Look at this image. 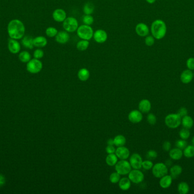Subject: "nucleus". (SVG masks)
<instances>
[{
	"label": "nucleus",
	"mask_w": 194,
	"mask_h": 194,
	"mask_svg": "<svg viewBox=\"0 0 194 194\" xmlns=\"http://www.w3.org/2000/svg\"><path fill=\"white\" fill-rule=\"evenodd\" d=\"M25 32V27L20 20H12L7 26V32L10 38L20 39L22 38Z\"/></svg>",
	"instance_id": "obj_1"
},
{
	"label": "nucleus",
	"mask_w": 194,
	"mask_h": 194,
	"mask_svg": "<svg viewBox=\"0 0 194 194\" xmlns=\"http://www.w3.org/2000/svg\"><path fill=\"white\" fill-rule=\"evenodd\" d=\"M166 25L162 20H155L152 23L151 32L152 36L155 39H162L166 35Z\"/></svg>",
	"instance_id": "obj_2"
},
{
	"label": "nucleus",
	"mask_w": 194,
	"mask_h": 194,
	"mask_svg": "<svg viewBox=\"0 0 194 194\" xmlns=\"http://www.w3.org/2000/svg\"><path fill=\"white\" fill-rule=\"evenodd\" d=\"M76 32L78 36L81 39L89 41L93 37L94 31L93 28L89 25L84 24L78 26Z\"/></svg>",
	"instance_id": "obj_3"
},
{
	"label": "nucleus",
	"mask_w": 194,
	"mask_h": 194,
	"mask_svg": "<svg viewBox=\"0 0 194 194\" xmlns=\"http://www.w3.org/2000/svg\"><path fill=\"white\" fill-rule=\"evenodd\" d=\"M182 118L177 113H172L167 115L165 119L166 125L169 128L175 129L181 125Z\"/></svg>",
	"instance_id": "obj_4"
},
{
	"label": "nucleus",
	"mask_w": 194,
	"mask_h": 194,
	"mask_svg": "<svg viewBox=\"0 0 194 194\" xmlns=\"http://www.w3.org/2000/svg\"><path fill=\"white\" fill-rule=\"evenodd\" d=\"M63 28L68 32H73L77 31L78 27V22L77 19L73 17H67L62 24Z\"/></svg>",
	"instance_id": "obj_5"
},
{
	"label": "nucleus",
	"mask_w": 194,
	"mask_h": 194,
	"mask_svg": "<svg viewBox=\"0 0 194 194\" xmlns=\"http://www.w3.org/2000/svg\"><path fill=\"white\" fill-rule=\"evenodd\" d=\"M152 174L155 178H161L168 174V167L165 163H157L152 167Z\"/></svg>",
	"instance_id": "obj_6"
},
{
	"label": "nucleus",
	"mask_w": 194,
	"mask_h": 194,
	"mask_svg": "<svg viewBox=\"0 0 194 194\" xmlns=\"http://www.w3.org/2000/svg\"><path fill=\"white\" fill-rule=\"evenodd\" d=\"M26 68L27 70L31 74H38L42 70V63L39 59H32L27 62Z\"/></svg>",
	"instance_id": "obj_7"
},
{
	"label": "nucleus",
	"mask_w": 194,
	"mask_h": 194,
	"mask_svg": "<svg viewBox=\"0 0 194 194\" xmlns=\"http://www.w3.org/2000/svg\"><path fill=\"white\" fill-rule=\"evenodd\" d=\"M115 170L120 175L128 174L131 170V166L129 162L125 160H121L115 165Z\"/></svg>",
	"instance_id": "obj_8"
},
{
	"label": "nucleus",
	"mask_w": 194,
	"mask_h": 194,
	"mask_svg": "<svg viewBox=\"0 0 194 194\" xmlns=\"http://www.w3.org/2000/svg\"><path fill=\"white\" fill-rule=\"evenodd\" d=\"M128 178L131 182L138 184L141 183L144 179V175L139 169H134L131 170L128 174Z\"/></svg>",
	"instance_id": "obj_9"
},
{
	"label": "nucleus",
	"mask_w": 194,
	"mask_h": 194,
	"mask_svg": "<svg viewBox=\"0 0 194 194\" xmlns=\"http://www.w3.org/2000/svg\"><path fill=\"white\" fill-rule=\"evenodd\" d=\"M142 159L137 153H134L129 159V163L134 169H140L142 167Z\"/></svg>",
	"instance_id": "obj_10"
},
{
	"label": "nucleus",
	"mask_w": 194,
	"mask_h": 194,
	"mask_svg": "<svg viewBox=\"0 0 194 194\" xmlns=\"http://www.w3.org/2000/svg\"><path fill=\"white\" fill-rule=\"evenodd\" d=\"M93 38L97 43H104V42H106L108 38V35L105 30L98 29L94 32Z\"/></svg>",
	"instance_id": "obj_11"
},
{
	"label": "nucleus",
	"mask_w": 194,
	"mask_h": 194,
	"mask_svg": "<svg viewBox=\"0 0 194 194\" xmlns=\"http://www.w3.org/2000/svg\"><path fill=\"white\" fill-rule=\"evenodd\" d=\"M52 17L56 22H63L67 18V13L62 9H56L52 13Z\"/></svg>",
	"instance_id": "obj_12"
},
{
	"label": "nucleus",
	"mask_w": 194,
	"mask_h": 194,
	"mask_svg": "<svg viewBox=\"0 0 194 194\" xmlns=\"http://www.w3.org/2000/svg\"><path fill=\"white\" fill-rule=\"evenodd\" d=\"M135 32L138 36L144 37L149 34V27L144 23H139L136 25Z\"/></svg>",
	"instance_id": "obj_13"
},
{
	"label": "nucleus",
	"mask_w": 194,
	"mask_h": 194,
	"mask_svg": "<svg viewBox=\"0 0 194 194\" xmlns=\"http://www.w3.org/2000/svg\"><path fill=\"white\" fill-rule=\"evenodd\" d=\"M55 38L56 42L63 45L67 43L69 41L70 36L69 34V32L65 30L58 32Z\"/></svg>",
	"instance_id": "obj_14"
},
{
	"label": "nucleus",
	"mask_w": 194,
	"mask_h": 194,
	"mask_svg": "<svg viewBox=\"0 0 194 194\" xmlns=\"http://www.w3.org/2000/svg\"><path fill=\"white\" fill-rule=\"evenodd\" d=\"M129 154L130 153L128 149L124 146L118 147L115 150V154L117 155V157L121 160L127 159L129 157Z\"/></svg>",
	"instance_id": "obj_15"
},
{
	"label": "nucleus",
	"mask_w": 194,
	"mask_h": 194,
	"mask_svg": "<svg viewBox=\"0 0 194 194\" xmlns=\"http://www.w3.org/2000/svg\"><path fill=\"white\" fill-rule=\"evenodd\" d=\"M128 119L132 123L137 124L142 121V113L140 110H132L128 114Z\"/></svg>",
	"instance_id": "obj_16"
},
{
	"label": "nucleus",
	"mask_w": 194,
	"mask_h": 194,
	"mask_svg": "<svg viewBox=\"0 0 194 194\" xmlns=\"http://www.w3.org/2000/svg\"><path fill=\"white\" fill-rule=\"evenodd\" d=\"M194 74L190 70H186L182 72L180 79L183 84H188L192 80Z\"/></svg>",
	"instance_id": "obj_17"
},
{
	"label": "nucleus",
	"mask_w": 194,
	"mask_h": 194,
	"mask_svg": "<svg viewBox=\"0 0 194 194\" xmlns=\"http://www.w3.org/2000/svg\"><path fill=\"white\" fill-rule=\"evenodd\" d=\"M8 49L10 52L13 54H17L21 50V45L20 43L16 39H11L8 42Z\"/></svg>",
	"instance_id": "obj_18"
},
{
	"label": "nucleus",
	"mask_w": 194,
	"mask_h": 194,
	"mask_svg": "<svg viewBox=\"0 0 194 194\" xmlns=\"http://www.w3.org/2000/svg\"><path fill=\"white\" fill-rule=\"evenodd\" d=\"M173 182V178L171 175H165L164 177L160 178L159 181V186L162 188H168L171 186Z\"/></svg>",
	"instance_id": "obj_19"
},
{
	"label": "nucleus",
	"mask_w": 194,
	"mask_h": 194,
	"mask_svg": "<svg viewBox=\"0 0 194 194\" xmlns=\"http://www.w3.org/2000/svg\"><path fill=\"white\" fill-rule=\"evenodd\" d=\"M151 103L150 101L147 99H144L140 101L139 104V109L142 113H147L149 112L151 109Z\"/></svg>",
	"instance_id": "obj_20"
},
{
	"label": "nucleus",
	"mask_w": 194,
	"mask_h": 194,
	"mask_svg": "<svg viewBox=\"0 0 194 194\" xmlns=\"http://www.w3.org/2000/svg\"><path fill=\"white\" fill-rule=\"evenodd\" d=\"M183 155V151L181 149H179L178 148H175L174 149H172L169 151V156L170 158L178 161L182 158Z\"/></svg>",
	"instance_id": "obj_21"
},
{
	"label": "nucleus",
	"mask_w": 194,
	"mask_h": 194,
	"mask_svg": "<svg viewBox=\"0 0 194 194\" xmlns=\"http://www.w3.org/2000/svg\"><path fill=\"white\" fill-rule=\"evenodd\" d=\"M47 39L43 36H38L33 39L34 46L36 47H44L47 45Z\"/></svg>",
	"instance_id": "obj_22"
},
{
	"label": "nucleus",
	"mask_w": 194,
	"mask_h": 194,
	"mask_svg": "<svg viewBox=\"0 0 194 194\" xmlns=\"http://www.w3.org/2000/svg\"><path fill=\"white\" fill-rule=\"evenodd\" d=\"M77 76L81 81H87L90 78V72L86 68H81L78 72Z\"/></svg>",
	"instance_id": "obj_23"
},
{
	"label": "nucleus",
	"mask_w": 194,
	"mask_h": 194,
	"mask_svg": "<svg viewBox=\"0 0 194 194\" xmlns=\"http://www.w3.org/2000/svg\"><path fill=\"white\" fill-rule=\"evenodd\" d=\"M194 120L190 116L186 115L182 118L181 124L183 128L187 129H191L194 125Z\"/></svg>",
	"instance_id": "obj_24"
},
{
	"label": "nucleus",
	"mask_w": 194,
	"mask_h": 194,
	"mask_svg": "<svg viewBox=\"0 0 194 194\" xmlns=\"http://www.w3.org/2000/svg\"><path fill=\"white\" fill-rule=\"evenodd\" d=\"M131 186V181L129 178H123L120 179L119 182V187L123 191H127L129 190Z\"/></svg>",
	"instance_id": "obj_25"
},
{
	"label": "nucleus",
	"mask_w": 194,
	"mask_h": 194,
	"mask_svg": "<svg viewBox=\"0 0 194 194\" xmlns=\"http://www.w3.org/2000/svg\"><path fill=\"white\" fill-rule=\"evenodd\" d=\"M170 175L173 178H177L182 172V168L180 165H176L172 166L170 170Z\"/></svg>",
	"instance_id": "obj_26"
},
{
	"label": "nucleus",
	"mask_w": 194,
	"mask_h": 194,
	"mask_svg": "<svg viewBox=\"0 0 194 194\" xmlns=\"http://www.w3.org/2000/svg\"><path fill=\"white\" fill-rule=\"evenodd\" d=\"M33 39L31 36H26L23 38L22 39V44L25 47L29 49H32L34 47V43H33Z\"/></svg>",
	"instance_id": "obj_27"
},
{
	"label": "nucleus",
	"mask_w": 194,
	"mask_h": 194,
	"mask_svg": "<svg viewBox=\"0 0 194 194\" xmlns=\"http://www.w3.org/2000/svg\"><path fill=\"white\" fill-rule=\"evenodd\" d=\"M190 191L189 185L185 182H182L178 186V192L180 194H187Z\"/></svg>",
	"instance_id": "obj_28"
},
{
	"label": "nucleus",
	"mask_w": 194,
	"mask_h": 194,
	"mask_svg": "<svg viewBox=\"0 0 194 194\" xmlns=\"http://www.w3.org/2000/svg\"><path fill=\"white\" fill-rule=\"evenodd\" d=\"M90 43L89 41L84 40V39H81V41H78L76 45V47L78 50L80 51H84L86 50L89 46Z\"/></svg>",
	"instance_id": "obj_29"
},
{
	"label": "nucleus",
	"mask_w": 194,
	"mask_h": 194,
	"mask_svg": "<svg viewBox=\"0 0 194 194\" xmlns=\"http://www.w3.org/2000/svg\"><path fill=\"white\" fill-rule=\"evenodd\" d=\"M118 157L115 154H109L106 158V163L110 166H115L118 162Z\"/></svg>",
	"instance_id": "obj_30"
},
{
	"label": "nucleus",
	"mask_w": 194,
	"mask_h": 194,
	"mask_svg": "<svg viewBox=\"0 0 194 194\" xmlns=\"http://www.w3.org/2000/svg\"><path fill=\"white\" fill-rule=\"evenodd\" d=\"M183 155L187 158H191L194 157V146L187 145L183 149Z\"/></svg>",
	"instance_id": "obj_31"
},
{
	"label": "nucleus",
	"mask_w": 194,
	"mask_h": 194,
	"mask_svg": "<svg viewBox=\"0 0 194 194\" xmlns=\"http://www.w3.org/2000/svg\"><path fill=\"white\" fill-rule=\"evenodd\" d=\"M113 143L117 147L123 146L126 143V138L123 135H118L113 138Z\"/></svg>",
	"instance_id": "obj_32"
},
{
	"label": "nucleus",
	"mask_w": 194,
	"mask_h": 194,
	"mask_svg": "<svg viewBox=\"0 0 194 194\" xmlns=\"http://www.w3.org/2000/svg\"><path fill=\"white\" fill-rule=\"evenodd\" d=\"M94 5L91 2H87L85 3L83 7V12L86 15H91L94 12Z\"/></svg>",
	"instance_id": "obj_33"
},
{
	"label": "nucleus",
	"mask_w": 194,
	"mask_h": 194,
	"mask_svg": "<svg viewBox=\"0 0 194 194\" xmlns=\"http://www.w3.org/2000/svg\"><path fill=\"white\" fill-rule=\"evenodd\" d=\"M19 58L21 61L23 63H27L31 60V55L29 52L25 51L21 52L19 55Z\"/></svg>",
	"instance_id": "obj_34"
},
{
	"label": "nucleus",
	"mask_w": 194,
	"mask_h": 194,
	"mask_svg": "<svg viewBox=\"0 0 194 194\" xmlns=\"http://www.w3.org/2000/svg\"><path fill=\"white\" fill-rule=\"evenodd\" d=\"M58 32V30L54 27H49L45 30L46 35L49 38L55 37Z\"/></svg>",
	"instance_id": "obj_35"
},
{
	"label": "nucleus",
	"mask_w": 194,
	"mask_h": 194,
	"mask_svg": "<svg viewBox=\"0 0 194 194\" xmlns=\"http://www.w3.org/2000/svg\"><path fill=\"white\" fill-rule=\"evenodd\" d=\"M179 137H180V138L181 139L186 140V139H188L190 137V132L189 131L188 129L183 128V129H182L179 131Z\"/></svg>",
	"instance_id": "obj_36"
},
{
	"label": "nucleus",
	"mask_w": 194,
	"mask_h": 194,
	"mask_svg": "<svg viewBox=\"0 0 194 194\" xmlns=\"http://www.w3.org/2000/svg\"><path fill=\"white\" fill-rule=\"evenodd\" d=\"M82 22L85 25L91 26L94 22V18L91 15H85L82 18Z\"/></svg>",
	"instance_id": "obj_37"
},
{
	"label": "nucleus",
	"mask_w": 194,
	"mask_h": 194,
	"mask_svg": "<svg viewBox=\"0 0 194 194\" xmlns=\"http://www.w3.org/2000/svg\"><path fill=\"white\" fill-rule=\"evenodd\" d=\"M120 179V175L117 172H113L110 175L109 180L112 183H118L119 182Z\"/></svg>",
	"instance_id": "obj_38"
},
{
	"label": "nucleus",
	"mask_w": 194,
	"mask_h": 194,
	"mask_svg": "<svg viewBox=\"0 0 194 194\" xmlns=\"http://www.w3.org/2000/svg\"><path fill=\"white\" fill-rule=\"evenodd\" d=\"M187 145V142L184 139H178L175 142L176 147L181 150H183Z\"/></svg>",
	"instance_id": "obj_39"
},
{
	"label": "nucleus",
	"mask_w": 194,
	"mask_h": 194,
	"mask_svg": "<svg viewBox=\"0 0 194 194\" xmlns=\"http://www.w3.org/2000/svg\"><path fill=\"white\" fill-rule=\"evenodd\" d=\"M147 121L151 125H155L157 122V118L156 116L153 113H149L147 116Z\"/></svg>",
	"instance_id": "obj_40"
},
{
	"label": "nucleus",
	"mask_w": 194,
	"mask_h": 194,
	"mask_svg": "<svg viewBox=\"0 0 194 194\" xmlns=\"http://www.w3.org/2000/svg\"><path fill=\"white\" fill-rule=\"evenodd\" d=\"M153 166V163L150 160H146L144 161H142V167L146 170H149L152 169Z\"/></svg>",
	"instance_id": "obj_41"
},
{
	"label": "nucleus",
	"mask_w": 194,
	"mask_h": 194,
	"mask_svg": "<svg viewBox=\"0 0 194 194\" xmlns=\"http://www.w3.org/2000/svg\"><path fill=\"white\" fill-rule=\"evenodd\" d=\"M157 156H158L157 153L153 150H150L146 153V158L149 160L155 159L157 157Z\"/></svg>",
	"instance_id": "obj_42"
},
{
	"label": "nucleus",
	"mask_w": 194,
	"mask_h": 194,
	"mask_svg": "<svg viewBox=\"0 0 194 194\" xmlns=\"http://www.w3.org/2000/svg\"><path fill=\"white\" fill-rule=\"evenodd\" d=\"M44 51L41 49H37L34 52V58L37 59H40L42 58L44 56Z\"/></svg>",
	"instance_id": "obj_43"
},
{
	"label": "nucleus",
	"mask_w": 194,
	"mask_h": 194,
	"mask_svg": "<svg viewBox=\"0 0 194 194\" xmlns=\"http://www.w3.org/2000/svg\"><path fill=\"white\" fill-rule=\"evenodd\" d=\"M146 45L148 46H152L155 43V38L153 36H147L145 39Z\"/></svg>",
	"instance_id": "obj_44"
},
{
	"label": "nucleus",
	"mask_w": 194,
	"mask_h": 194,
	"mask_svg": "<svg viewBox=\"0 0 194 194\" xmlns=\"http://www.w3.org/2000/svg\"><path fill=\"white\" fill-rule=\"evenodd\" d=\"M186 65L187 68L190 70H194V58H190L188 59L186 61Z\"/></svg>",
	"instance_id": "obj_45"
},
{
	"label": "nucleus",
	"mask_w": 194,
	"mask_h": 194,
	"mask_svg": "<svg viewBox=\"0 0 194 194\" xmlns=\"http://www.w3.org/2000/svg\"><path fill=\"white\" fill-rule=\"evenodd\" d=\"M178 115L179 116L181 117V118L187 115L188 111L187 109L185 108V107H181L179 108V109L178 110V113H177Z\"/></svg>",
	"instance_id": "obj_46"
},
{
	"label": "nucleus",
	"mask_w": 194,
	"mask_h": 194,
	"mask_svg": "<svg viewBox=\"0 0 194 194\" xmlns=\"http://www.w3.org/2000/svg\"><path fill=\"white\" fill-rule=\"evenodd\" d=\"M162 148L163 149L166 151V152H169L171 150L172 148V144L171 143H170L169 141H165L164 143H163V145H162Z\"/></svg>",
	"instance_id": "obj_47"
},
{
	"label": "nucleus",
	"mask_w": 194,
	"mask_h": 194,
	"mask_svg": "<svg viewBox=\"0 0 194 194\" xmlns=\"http://www.w3.org/2000/svg\"><path fill=\"white\" fill-rule=\"evenodd\" d=\"M115 149L113 145H108L106 148V151L108 154H113L115 153Z\"/></svg>",
	"instance_id": "obj_48"
},
{
	"label": "nucleus",
	"mask_w": 194,
	"mask_h": 194,
	"mask_svg": "<svg viewBox=\"0 0 194 194\" xmlns=\"http://www.w3.org/2000/svg\"><path fill=\"white\" fill-rule=\"evenodd\" d=\"M5 183V178L3 175L0 174V187Z\"/></svg>",
	"instance_id": "obj_49"
},
{
	"label": "nucleus",
	"mask_w": 194,
	"mask_h": 194,
	"mask_svg": "<svg viewBox=\"0 0 194 194\" xmlns=\"http://www.w3.org/2000/svg\"><path fill=\"white\" fill-rule=\"evenodd\" d=\"M107 145H114V143H113V139H108L107 141Z\"/></svg>",
	"instance_id": "obj_50"
},
{
	"label": "nucleus",
	"mask_w": 194,
	"mask_h": 194,
	"mask_svg": "<svg viewBox=\"0 0 194 194\" xmlns=\"http://www.w3.org/2000/svg\"><path fill=\"white\" fill-rule=\"evenodd\" d=\"M155 1H156V0H146V1L148 3H150V4L155 3Z\"/></svg>",
	"instance_id": "obj_51"
},
{
	"label": "nucleus",
	"mask_w": 194,
	"mask_h": 194,
	"mask_svg": "<svg viewBox=\"0 0 194 194\" xmlns=\"http://www.w3.org/2000/svg\"><path fill=\"white\" fill-rule=\"evenodd\" d=\"M191 143H192V145L194 146V136L192 137V140H191Z\"/></svg>",
	"instance_id": "obj_52"
},
{
	"label": "nucleus",
	"mask_w": 194,
	"mask_h": 194,
	"mask_svg": "<svg viewBox=\"0 0 194 194\" xmlns=\"http://www.w3.org/2000/svg\"></svg>",
	"instance_id": "obj_53"
}]
</instances>
